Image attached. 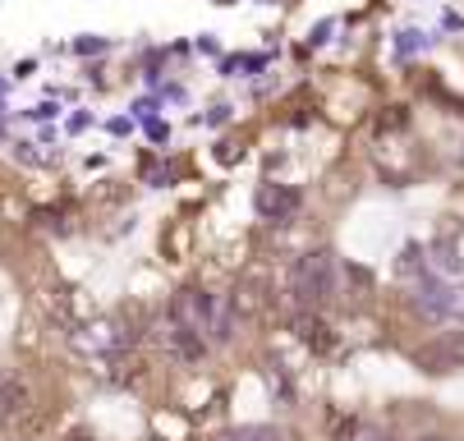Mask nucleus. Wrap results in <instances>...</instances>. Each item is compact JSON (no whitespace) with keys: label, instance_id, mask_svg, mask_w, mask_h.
I'll return each mask as SVG.
<instances>
[{"label":"nucleus","instance_id":"obj_1","mask_svg":"<svg viewBox=\"0 0 464 441\" xmlns=\"http://www.w3.org/2000/svg\"><path fill=\"white\" fill-rule=\"evenodd\" d=\"M290 294L299 303V312H317L331 294H336V263L326 248H313L290 267Z\"/></svg>","mask_w":464,"mask_h":441},{"label":"nucleus","instance_id":"obj_2","mask_svg":"<svg viewBox=\"0 0 464 441\" xmlns=\"http://www.w3.org/2000/svg\"><path fill=\"white\" fill-rule=\"evenodd\" d=\"M212 318H217V299H212L203 285L175 290V299H170V322H175V327H184V331L198 336V340H208V336H212Z\"/></svg>","mask_w":464,"mask_h":441},{"label":"nucleus","instance_id":"obj_3","mask_svg":"<svg viewBox=\"0 0 464 441\" xmlns=\"http://www.w3.org/2000/svg\"><path fill=\"white\" fill-rule=\"evenodd\" d=\"M152 336H157V350H161L170 363H179V368H193L198 359L208 354V340L188 336V331H184V327H175V322H161Z\"/></svg>","mask_w":464,"mask_h":441},{"label":"nucleus","instance_id":"obj_4","mask_svg":"<svg viewBox=\"0 0 464 441\" xmlns=\"http://www.w3.org/2000/svg\"><path fill=\"white\" fill-rule=\"evenodd\" d=\"M414 363H419L423 372H446V368H459V363H464V327H459V331H441L432 345H423V350L414 354Z\"/></svg>","mask_w":464,"mask_h":441},{"label":"nucleus","instance_id":"obj_5","mask_svg":"<svg viewBox=\"0 0 464 441\" xmlns=\"http://www.w3.org/2000/svg\"><path fill=\"white\" fill-rule=\"evenodd\" d=\"M267 299H272V285H267V276H248V281H239L235 285V294H230V308L239 312V322L248 318V322H257L262 312H267Z\"/></svg>","mask_w":464,"mask_h":441},{"label":"nucleus","instance_id":"obj_6","mask_svg":"<svg viewBox=\"0 0 464 441\" xmlns=\"http://www.w3.org/2000/svg\"><path fill=\"white\" fill-rule=\"evenodd\" d=\"M419 312H423V318H432V322L455 318V312H459V290L455 285H441V281L423 285L419 290Z\"/></svg>","mask_w":464,"mask_h":441},{"label":"nucleus","instance_id":"obj_7","mask_svg":"<svg viewBox=\"0 0 464 441\" xmlns=\"http://www.w3.org/2000/svg\"><path fill=\"white\" fill-rule=\"evenodd\" d=\"M295 207H299L295 188H285V184H262L257 188V212L267 221H285V216H295Z\"/></svg>","mask_w":464,"mask_h":441},{"label":"nucleus","instance_id":"obj_8","mask_svg":"<svg viewBox=\"0 0 464 441\" xmlns=\"http://www.w3.org/2000/svg\"><path fill=\"white\" fill-rule=\"evenodd\" d=\"M28 405H33L28 387L19 382L14 372H0V423H19L28 414Z\"/></svg>","mask_w":464,"mask_h":441},{"label":"nucleus","instance_id":"obj_9","mask_svg":"<svg viewBox=\"0 0 464 441\" xmlns=\"http://www.w3.org/2000/svg\"><path fill=\"white\" fill-rule=\"evenodd\" d=\"M295 336H299V345H308L313 354H326L331 340H336V336H331V327L317 318V312H299V318H295Z\"/></svg>","mask_w":464,"mask_h":441},{"label":"nucleus","instance_id":"obj_10","mask_svg":"<svg viewBox=\"0 0 464 441\" xmlns=\"http://www.w3.org/2000/svg\"><path fill=\"white\" fill-rule=\"evenodd\" d=\"M345 441H395V436L382 432V427H372V423H354V427L345 432Z\"/></svg>","mask_w":464,"mask_h":441},{"label":"nucleus","instance_id":"obj_11","mask_svg":"<svg viewBox=\"0 0 464 441\" xmlns=\"http://www.w3.org/2000/svg\"><path fill=\"white\" fill-rule=\"evenodd\" d=\"M419 272V248H405L401 254V276H414Z\"/></svg>","mask_w":464,"mask_h":441},{"label":"nucleus","instance_id":"obj_12","mask_svg":"<svg viewBox=\"0 0 464 441\" xmlns=\"http://www.w3.org/2000/svg\"><path fill=\"white\" fill-rule=\"evenodd\" d=\"M64 441H97V436H92V432H83V427H74V432L64 436Z\"/></svg>","mask_w":464,"mask_h":441},{"label":"nucleus","instance_id":"obj_13","mask_svg":"<svg viewBox=\"0 0 464 441\" xmlns=\"http://www.w3.org/2000/svg\"><path fill=\"white\" fill-rule=\"evenodd\" d=\"M217 441H244V436H239V432H226V436H217Z\"/></svg>","mask_w":464,"mask_h":441},{"label":"nucleus","instance_id":"obj_14","mask_svg":"<svg viewBox=\"0 0 464 441\" xmlns=\"http://www.w3.org/2000/svg\"><path fill=\"white\" fill-rule=\"evenodd\" d=\"M428 441H437V436H428Z\"/></svg>","mask_w":464,"mask_h":441}]
</instances>
